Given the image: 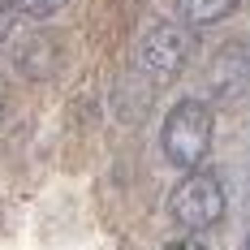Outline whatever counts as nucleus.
I'll use <instances>...</instances> for the list:
<instances>
[{"mask_svg":"<svg viewBox=\"0 0 250 250\" xmlns=\"http://www.w3.org/2000/svg\"><path fill=\"white\" fill-rule=\"evenodd\" d=\"M164 250H207V246L194 242V237H186V242H173V246H164Z\"/></svg>","mask_w":250,"mask_h":250,"instance_id":"6","label":"nucleus"},{"mask_svg":"<svg viewBox=\"0 0 250 250\" xmlns=\"http://www.w3.org/2000/svg\"><path fill=\"white\" fill-rule=\"evenodd\" d=\"M186 61H190V35L173 22H155L143 35V43H138V65H143V74H151L155 82H168L186 69Z\"/></svg>","mask_w":250,"mask_h":250,"instance_id":"3","label":"nucleus"},{"mask_svg":"<svg viewBox=\"0 0 250 250\" xmlns=\"http://www.w3.org/2000/svg\"><path fill=\"white\" fill-rule=\"evenodd\" d=\"M168 211H173V220L181 229L203 233V229L220 225V216H225V186L211 173H199V168H194V173H186V181L173 190Z\"/></svg>","mask_w":250,"mask_h":250,"instance_id":"2","label":"nucleus"},{"mask_svg":"<svg viewBox=\"0 0 250 250\" xmlns=\"http://www.w3.org/2000/svg\"><path fill=\"white\" fill-rule=\"evenodd\" d=\"M0 112H4V78H0Z\"/></svg>","mask_w":250,"mask_h":250,"instance_id":"7","label":"nucleus"},{"mask_svg":"<svg viewBox=\"0 0 250 250\" xmlns=\"http://www.w3.org/2000/svg\"><path fill=\"white\" fill-rule=\"evenodd\" d=\"M177 9L190 26H211L220 18H229L237 9V0H177Z\"/></svg>","mask_w":250,"mask_h":250,"instance_id":"4","label":"nucleus"},{"mask_svg":"<svg viewBox=\"0 0 250 250\" xmlns=\"http://www.w3.org/2000/svg\"><path fill=\"white\" fill-rule=\"evenodd\" d=\"M61 4H65V0H13V9L26 13V18H52Z\"/></svg>","mask_w":250,"mask_h":250,"instance_id":"5","label":"nucleus"},{"mask_svg":"<svg viewBox=\"0 0 250 250\" xmlns=\"http://www.w3.org/2000/svg\"><path fill=\"white\" fill-rule=\"evenodd\" d=\"M211 129H216V117H211L207 104L203 100H181L164 117V134H160L164 155L173 160L177 168L194 173L203 160H207V151H211Z\"/></svg>","mask_w":250,"mask_h":250,"instance_id":"1","label":"nucleus"}]
</instances>
